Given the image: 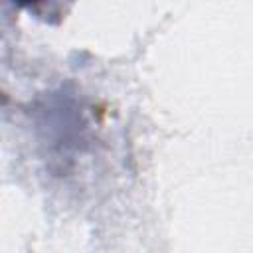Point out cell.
Instances as JSON below:
<instances>
[{"instance_id": "cell-1", "label": "cell", "mask_w": 253, "mask_h": 253, "mask_svg": "<svg viewBox=\"0 0 253 253\" xmlns=\"http://www.w3.org/2000/svg\"><path fill=\"white\" fill-rule=\"evenodd\" d=\"M14 2H18L20 6H28V8H32V6H36V4H40V2H43V0H14Z\"/></svg>"}]
</instances>
